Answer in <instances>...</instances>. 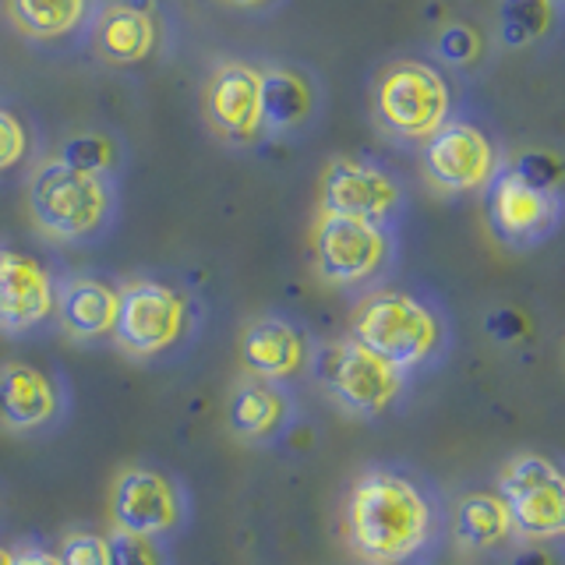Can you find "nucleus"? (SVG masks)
Listing matches in <instances>:
<instances>
[{
  "instance_id": "nucleus-1",
  "label": "nucleus",
  "mask_w": 565,
  "mask_h": 565,
  "mask_svg": "<svg viewBox=\"0 0 565 565\" xmlns=\"http://www.w3.org/2000/svg\"><path fill=\"white\" fill-rule=\"evenodd\" d=\"M431 502L393 470H367L347 499V541L367 565H403L431 541Z\"/></svg>"
},
{
  "instance_id": "nucleus-2",
  "label": "nucleus",
  "mask_w": 565,
  "mask_h": 565,
  "mask_svg": "<svg viewBox=\"0 0 565 565\" xmlns=\"http://www.w3.org/2000/svg\"><path fill=\"white\" fill-rule=\"evenodd\" d=\"M350 343L364 347L396 371L431 361L446 343V326L431 305L414 294L379 290L364 297L350 318Z\"/></svg>"
},
{
  "instance_id": "nucleus-3",
  "label": "nucleus",
  "mask_w": 565,
  "mask_h": 565,
  "mask_svg": "<svg viewBox=\"0 0 565 565\" xmlns=\"http://www.w3.org/2000/svg\"><path fill=\"white\" fill-rule=\"evenodd\" d=\"M29 212L46 237L82 241L99 234L110 216V188L103 177H88L64 167L61 159H46L32 173Z\"/></svg>"
},
{
  "instance_id": "nucleus-4",
  "label": "nucleus",
  "mask_w": 565,
  "mask_h": 565,
  "mask_svg": "<svg viewBox=\"0 0 565 565\" xmlns=\"http://www.w3.org/2000/svg\"><path fill=\"white\" fill-rule=\"evenodd\" d=\"M512 534L523 541H558L565 534V477L537 452H523L499 473V491Z\"/></svg>"
},
{
  "instance_id": "nucleus-5",
  "label": "nucleus",
  "mask_w": 565,
  "mask_h": 565,
  "mask_svg": "<svg viewBox=\"0 0 565 565\" xmlns=\"http://www.w3.org/2000/svg\"><path fill=\"white\" fill-rule=\"evenodd\" d=\"M375 114L393 135L424 141L449 120V85L431 64L396 61L375 85Z\"/></svg>"
},
{
  "instance_id": "nucleus-6",
  "label": "nucleus",
  "mask_w": 565,
  "mask_h": 565,
  "mask_svg": "<svg viewBox=\"0 0 565 565\" xmlns=\"http://www.w3.org/2000/svg\"><path fill=\"white\" fill-rule=\"evenodd\" d=\"M188 329L184 297L156 279H131L117 290L114 340L135 358H156L181 343Z\"/></svg>"
},
{
  "instance_id": "nucleus-7",
  "label": "nucleus",
  "mask_w": 565,
  "mask_h": 565,
  "mask_svg": "<svg viewBox=\"0 0 565 565\" xmlns=\"http://www.w3.org/2000/svg\"><path fill=\"white\" fill-rule=\"evenodd\" d=\"M318 382L326 393L358 417H379L393 406L403 393V371L388 367L375 353L358 343H329L315 358Z\"/></svg>"
},
{
  "instance_id": "nucleus-8",
  "label": "nucleus",
  "mask_w": 565,
  "mask_h": 565,
  "mask_svg": "<svg viewBox=\"0 0 565 565\" xmlns=\"http://www.w3.org/2000/svg\"><path fill=\"white\" fill-rule=\"evenodd\" d=\"M311 255L318 276L326 282H332V287H353V282H364L385 265L388 237L375 223L318 212L311 230Z\"/></svg>"
},
{
  "instance_id": "nucleus-9",
  "label": "nucleus",
  "mask_w": 565,
  "mask_h": 565,
  "mask_svg": "<svg viewBox=\"0 0 565 565\" xmlns=\"http://www.w3.org/2000/svg\"><path fill=\"white\" fill-rule=\"evenodd\" d=\"M424 173L446 194L481 191L499 173V156L481 128L467 120H446L424 138Z\"/></svg>"
},
{
  "instance_id": "nucleus-10",
  "label": "nucleus",
  "mask_w": 565,
  "mask_h": 565,
  "mask_svg": "<svg viewBox=\"0 0 565 565\" xmlns=\"http://www.w3.org/2000/svg\"><path fill=\"white\" fill-rule=\"evenodd\" d=\"M399 184L364 159L340 156L332 159L322 173V188H318V212H332V216H350L385 226L399 212Z\"/></svg>"
},
{
  "instance_id": "nucleus-11",
  "label": "nucleus",
  "mask_w": 565,
  "mask_h": 565,
  "mask_svg": "<svg viewBox=\"0 0 565 565\" xmlns=\"http://www.w3.org/2000/svg\"><path fill=\"white\" fill-rule=\"evenodd\" d=\"M491 234L509 247H530L558 226V194L523 184L512 170H499L488 184Z\"/></svg>"
},
{
  "instance_id": "nucleus-12",
  "label": "nucleus",
  "mask_w": 565,
  "mask_h": 565,
  "mask_svg": "<svg viewBox=\"0 0 565 565\" xmlns=\"http://www.w3.org/2000/svg\"><path fill=\"white\" fill-rule=\"evenodd\" d=\"M184 502L170 477L131 467L114 484V523L135 537H163L181 523Z\"/></svg>"
},
{
  "instance_id": "nucleus-13",
  "label": "nucleus",
  "mask_w": 565,
  "mask_h": 565,
  "mask_svg": "<svg viewBox=\"0 0 565 565\" xmlns=\"http://www.w3.org/2000/svg\"><path fill=\"white\" fill-rule=\"evenodd\" d=\"M202 110L216 135L230 141H252L262 131L258 71L241 61L220 64L202 88Z\"/></svg>"
},
{
  "instance_id": "nucleus-14",
  "label": "nucleus",
  "mask_w": 565,
  "mask_h": 565,
  "mask_svg": "<svg viewBox=\"0 0 565 565\" xmlns=\"http://www.w3.org/2000/svg\"><path fill=\"white\" fill-rule=\"evenodd\" d=\"M53 300L57 287L40 262L18 252H0V332L43 326L53 315Z\"/></svg>"
},
{
  "instance_id": "nucleus-15",
  "label": "nucleus",
  "mask_w": 565,
  "mask_h": 565,
  "mask_svg": "<svg viewBox=\"0 0 565 565\" xmlns=\"http://www.w3.org/2000/svg\"><path fill=\"white\" fill-rule=\"evenodd\" d=\"M241 364L262 382L294 379L308 364V343L287 318H258L241 335Z\"/></svg>"
},
{
  "instance_id": "nucleus-16",
  "label": "nucleus",
  "mask_w": 565,
  "mask_h": 565,
  "mask_svg": "<svg viewBox=\"0 0 565 565\" xmlns=\"http://www.w3.org/2000/svg\"><path fill=\"white\" fill-rule=\"evenodd\" d=\"M61 411V396L53 382L29 364H4L0 367V424L11 431L43 428Z\"/></svg>"
},
{
  "instance_id": "nucleus-17",
  "label": "nucleus",
  "mask_w": 565,
  "mask_h": 565,
  "mask_svg": "<svg viewBox=\"0 0 565 565\" xmlns=\"http://www.w3.org/2000/svg\"><path fill=\"white\" fill-rule=\"evenodd\" d=\"M53 308H57L61 329L71 340L78 343L103 340V335L114 332L117 322V287L93 276H75L61 282Z\"/></svg>"
},
{
  "instance_id": "nucleus-18",
  "label": "nucleus",
  "mask_w": 565,
  "mask_h": 565,
  "mask_svg": "<svg viewBox=\"0 0 565 565\" xmlns=\"http://www.w3.org/2000/svg\"><path fill=\"white\" fill-rule=\"evenodd\" d=\"M156 46V22L141 4H110L96 22V50L110 64H138Z\"/></svg>"
},
{
  "instance_id": "nucleus-19",
  "label": "nucleus",
  "mask_w": 565,
  "mask_h": 565,
  "mask_svg": "<svg viewBox=\"0 0 565 565\" xmlns=\"http://www.w3.org/2000/svg\"><path fill=\"white\" fill-rule=\"evenodd\" d=\"M287 417H290L287 396H282L279 388H273L269 382H262V379L241 382L234 388V396H230L226 420L241 438H252V441L273 438L282 424H287Z\"/></svg>"
},
{
  "instance_id": "nucleus-20",
  "label": "nucleus",
  "mask_w": 565,
  "mask_h": 565,
  "mask_svg": "<svg viewBox=\"0 0 565 565\" xmlns=\"http://www.w3.org/2000/svg\"><path fill=\"white\" fill-rule=\"evenodd\" d=\"M258 99H262V128L269 131H290L305 124L315 96L305 75L290 67H265L258 71Z\"/></svg>"
},
{
  "instance_id": "nucleus-21",
  "label": "nucleus",
  "mask_w": 565,
  "mask_h": 565,
  "mask_svg": "<svg viewBox=\"0 0 565 565\" xmlns=\"http://www.w3.org/2000/svg\"><path fill=\"white\" fill-rule=\"evenodd\" d=\"M452 530H456V541L467 547H494V544L509 541V534H512L502 499L499 494H488V491L463 494V499L456 502Z\"/></svg>"
},
{
  "instance_id": "nucleus-22",
  "label": "nucleus",
  "mask_w": 565,
  "mask_h": 565,
  "mask_svg": "<svg viewBox=\"0 0 565 565\" xmlns=\"http://www.w3.org/2000/svg\"><path fill=\"white\" fill-rule=\"evenodd\" d=\"M88 0H8V14L18 32L32 40H57L78 29Z\"/></svg>"
},
{
  "instance_id": "nucleus-23",
  "label": "nucleus",
  "mask_w": 565,
  "mask_h": 565,
  "mask_svg": "<svg viewBox=\"0 0 565 565\" xmlns=\"http://www.w3.org/2000/svg\"><path fill=\"white\" fill-rule=\"evenodd\" d=\"M547 29H552V0H502L499 35L505 46H530L547 35Z\"/></svg>"
},
{
  "instance_id": "nucleus-24",
  "label": "nucleus",
  "mask_w": 565,
  "mask_h": 565,
  "mask_svg": "<svg viewBox=\"0 0 565 565\" xmlns=\"http://www.w3.org/2000/svg\"><path fill=\"white\" fill-rule=\"evenodd\" d=\"M57 159H61L64 167L78 170V173L103 177L106 170H114V163H117V149H114V141L106 138V135L85 131V135L67 138Z\"/></svg>"
},
{
  "instance_id": "nucleus-25",
  "label": "nucleus",
  "mask_w": 565,
  "mask_h": 565,
  "mask_svg": "<svg viewBox=\"0 0 565 565\" xmlns=\"http://www.w3.org/2000/svg\"><path fill=\"white\" fill-rule=\"evenodd\" d=\"M512 173L520 177L523 184L537 188V191H547V194H558V184H562V159L547 149H523L516 159H512Z\"/></svg>"
},
{
  "instance_id": "nucleus-26",
  "label": "nucleus",
  "mask_w": 565,
  "mask_h": 565,
  "mask_svg": "<svg viewBox=\"0 0 565 565\" xmlns=\"http://www.w3.org/2000/svg\"><path fill=\"white\" fill-rule=\"evenodd\" d=\"M435 50H438V57L452 64V67H467L477 61V53H481V35H477L470 25L463 22H452L438 32V40H435Z\"/></svg>"
},
{
  "instance_id": "nucleus-27",
  "label": "nucleus",
  "mask_w": 565,
  "mask_h": 565,
  "mask_svg": "<svg viewBox=\"0 0 565 565\" xmlns=\"http://www.w3.org/2000/svg\"><path fill=\"white\" fill-rule=\"evenodd\" d=\"M106 565H159V552L149 537H135L124 534V530H114L106 537Z\"/></svg>"
},
{
  "instance_id": "nucleus-28",
  "label": "nucleus",
  "mask_w": 565,
  "mask_h": 565,
  "mask_svg": "<svg viewBox=\"0 0 565 565\" xmlns=\"http://www.w3.org/2000/svg\"><path fill=\"white\" fill-rule=\"evenodd\" d=\"M61 565H106V537L99 534H67L57 552Z\"/></svg>"
},
{
  "instance_id": "nucleus-29",
  "label": "nucleus",
  "mask_w": 565,
  "mask_h": 565,
  "mask_svg": "<svg viewBox=\"0 0 565 565\" xmlns=\"http://www.w3.org/2000/svg\"><path fill=\"white\" fill-rule=\"evenodd\" d=\"M25 146H29V138H25L22 120L8 110H0V170H11L18 159L25 156Z\"/></svg>"
},
{
  "instance_id": "nucleus-30",
  "label": "nucleus",
  "mask_w": 565,
  "mask_h": 565,
  "mask_svg": "<svg viewBox=\"0 0 565 565\" xmlns=\"http://www.w3.org/2000/svg\"><path fill=\"white\" fill-rule=\"evenodd\" d=\"M484 326H488V332H491L499 343H512V340H520V335H526V329H530L526 315H523V311H512V308H499V311H491V315L484 318Z\"/></svg>"
},
{
  "instance_id": "nucleus-31",
  "label": "nucleus",
  "mask_w": 565,
  "mask_h": 565,
  "mask_svg": "<svg viewBox=\"0 0 565 565\" xmlns=\"http://www.w3.org/2000/svg\"><path fill=\"white\" fill-rule=\"evenodd\" d=\"M11 565H61V562L46 547H22V552L11 555Z\"/></svg>"
},
{
  "instance_id": "nucleus-32",
  "label": "nucleus",
  "mask_w": 565,
  "mask_h": 565,
  "mask_svg": "<svg viewBox=\"0 0 565 565\" xmlns=\"http://www.w3.org/2000/svg\"><path fill=\"white\" fill-rule=\"evenodd\" d=\"M512 565H555V562L544 547H526V552H520L516 558H512Z\"/></svg>"
},
{
  "instance_id": "nucleus-33",
  "label": "nucleus",
  "mask_w": 565,
  "mask_h": 565,
  "mask_svg": "<svg viewBox=\"0 0 565 565\" xmlns=\"http://www.w3.org/2000/svg\"><path fill=\"white\" fill-rule=\"evenodd\" d=\"M226 4H234V8H265V4H273V0H226Z\"/></svg>"
},
{
  "instance_id": "nucleus-34",
  "label": "nucleus",
  "mask_w": 565,
  "mask_h": 565,
  "mask_svg": "<svg viewBox=\"0 0 565 565\" xmlns=\"http://www.w3.org/2000/svg\"><path fill=\"white\" fill-rule=\"evenodd\" d=\"M11 555H14V552H8V547H0V565H11Z\"/></svg>"
}]
</instances>
